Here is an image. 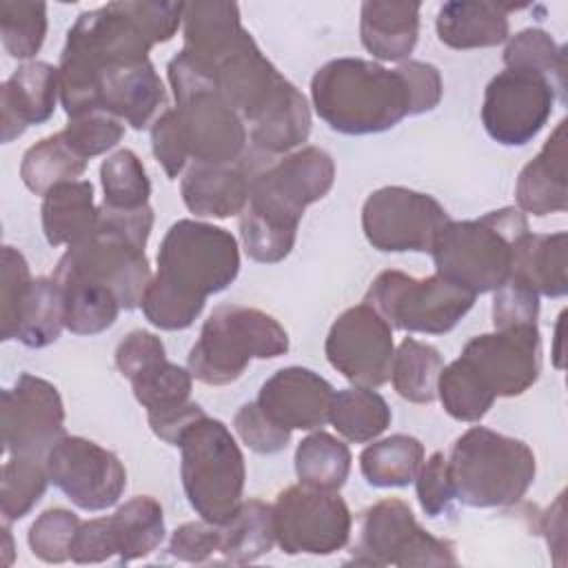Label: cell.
Segmentation results:
<instances>
[{
    "label": "cell",
    "instance_id": "1",
    "mask_svg": "<svg viewBox=\"0 0 568 568\" xmlns=\"http://www.w3.org/2000/svg\"><path fill=\"white\" fill-rule=\"evenodd\" d=\"M444 93L430 62L406 60L397 69L362 58H335L311 80L317 115L337 133L368 135L393 129L406 115L433 111Z\"/></svg>",
    "mask_w": 568,
    "mask_h": 568
},
{
    "label": "cell",
    "instance_id": "2",
    "mask_svg": "<svg viewBox=\"0 0 568 568\" xmlns=\"http://www.w3.org/2000/svg\"><path fill=\"white\" fill-rule=\"evenodd\" d=\"M240 273V248L231 231L178 220L162 237L158 273L146 284L140 306L162 331H184L202 313L206 297L224 291Z\"/></svg>",
    "mask_w": 568,
    "mask_h": 568
},
{
    "label": "cell",
    "instance_id": "3",
    "mask_svg": "<svg viewBox=\"0 0 568 568\" xmlns=\"http://www.w3.org/2000/svg\"><path fill=\"white\" fill-rule=\"evenodd\" d=\"M333 182L335 162L320 146L297 149L260 169L240 213V237L246 255L260 264L282 262L295 244L306 206L322 200Z\"/></svg>",
    "mask_w": 568,
    "mask_h": 568
},
{
    "label": "cell",
    "instance_id": "4",
    "mask_svg": "<svg viewBox=\"0 0 568 568\" xmlns=\"http://www.w3.org/2000/svg\"><path fill=\"white\" fill-rule=\"evenodd\" d=\"M448 473L457 501L470 508H501L528 493L537 462L521 439L473 426L455 439Z\"/></svg>",
    "mask_w": 568,
    "mask_h": 568
},
{
    "label": "cell",
    "instance_id": "5",
    "mask_svg": "<svg viewBox=\"0 0 568 568\" xmlns=\"http://www.w3.org/2000/svg\"><path fill=\"white\" fill-rule=\"evenodd\" d=\"M528 233L526 215L515 206L477 220H450L430 248L435 273L475 295L497 291L510 275L515 244Z\"/></svg>",
    "mask_w": 568,
    "mask_h": 568
},
{
    "label": "cell",
    "instance_id": "6",
    "mask_svg": "<svg viewBox=\"0 0 568 568\" xmlns=\"http://www.w3.org/2000/svg\"><path fill=\"white\" fill-rule=\"evenodd\" d=\"M166 75L175 95V124L186 158L206 164L235 162L246 153L244 120L213 87V78L186 53L169 60Z\"/></svg>",
    "mask_w": 568,
    "mask_h": 568
},
{
    "label": "cell",
    "instance_id": "7",
    "mask_svg": "<svg viewBox=\"0 0 568 568\" xmlns=\"http://www.w3.org/2000/svg\"><path fill=\"white\" fill-rule=\"evenodd\" d=\"M288 351V333L268 313L220 304L204 320L189 353V373L206 386H226L242 377L251 359H273Z\"/></svg>",
    "mask_w": 568,
    "mask_h": 568
},
{
    "label": "cell",
    "instance_id": "8",
    "mask_svg": "<svg viewBox=\"0 0 568 568\" xmlns=\"http://www.w3.org/2000/svg\"><path fill=\"white\" fill-rule=\"evenodd\" d=\"M180 475L191 508L215 526L233 517L242 504L246 466L231 430L206 413L180 435Z\"/></svg>",
    "mask_w": 568,
    "mask_h": 568
},
{
    "label": "cell",
    "instance_id": "9",
    "mask_svg": "<svg viewBox=\"0 0 568 568\" xmlns=\"http://www.w3.org/2000/svg\"><path fill=\"white\" fill-rule=\"evenodd\" d=\"M475 293L442 275L410 277L402 271H382L364 295L390 328L444 335L473 308Z\"/></svg>",
    "mask_w": 568,
    "mask_h": 568
},
{
    "label": "cell",
    "instance_id": "10",
    "mask_svg": "<svg viewBox=\"0 0 568 568\" xmlns=\"http://www.w3.org/2000/svg\"><path fill=\"white\" fill-rule=\"evenodd\" d=\"M351 559L362 566H455V544L424 530L410 506L382 499L359 515Z\"/></svg>",
    "mask_w": 568,
    "mask_h": 568
},
{
    "label": "cell",
    "instance_id": "11",
    "mask_svg": "<svg viewBox=\"0 0 568 568\" xmlns=\"http://www.w3.org/2000/svg\"><path fill=\"white\" fill-rule=\"evenodd\" d=\"M273 524L286 555H331L348 544L353 517L337 490L297 484L277 495Z\"/></svg>",
    "mask_w": 568,
    "mask_h": 568
},
{
    "label": "cell",
    "instance_id": "12",
    "mask_svg": "<svg viewBox=\"0 0 568 568\" xmlns=\"http://www.w3.org/2000/svg\"><path fill=\"white\" fill-rule=\"evenodd\" d=\"M448 222L446 209L433 195L406 186H382L362 206L364 235L384 253H430Z\"/></svg>",
    "mask_w": 568,
    "mask_h": 568
},
{
    "label": "cell",
    "instance_id": "13",
    "mask_svg": "<svg viewBox=\"0 0 568 568\" xmlns=\"http://www.w3.org/2000/svg\"><path fill=\"white\" fill-rule=\"evenodd\" d=\"M47 473L71 504L89 513L115 506L126 488V470L118 455L78 435H64L51 446Z\"/></svg>",
    "mask_w": 568,
    "mask_h": 568
},
{
    "label": "cell",
    "instance_id": "14",
    "mask_svg": "<svg viewBox=\"0 0 568 568\" xmlns=\"http://www.w3.org/2000/svg\"><path fill=\"white\" fill-rule=\"evenodd\" d=\"M324 353L328 364L351 384L379 388L390 379L393 366V328L368 304L346 308L333 322Z\"/></svg>",
    "mask_w": 568,
    "mask_h": 568
},
{
    "label": "cell",
    "instance_id": "15",
    "mask_svg": "<svg viewBox=\"0 0 568 568\" xmlns=\"http://www.w3.org/2000/svg\"><path fill=\"white\" fill-rule=\"evenodd\" d=\"M555 95L557 89L548 78L504 69L484 91L481 124L504 146L528 144L546 126Z\"/></svg>",
    "mask_w": 568,
    "mask_h": 568
},
{
    "label": "cell",
    "instance_id": "16",
    "mask_svg": "<svg viewBox=\"0 0 568 568\" xmlns=\"http://www.w3.org/2000/svg\"><path fill=\"white\" fill-rule=\"evenodd\" d=\"M2 450L7 455L47 457L64 437V406L58 388L31 373H22L2 390Z\"/></svg>",
    "mask_w": 568,
    "mask_h": 568
},
{
    "label": "cell",
    "instance_id": "17",
    "mask_svg": "<svg viewBox=\"0 0 568 568\" xmlns=\"http://www.w3.org/2000/svg\"><path fill=\"white\" fill-rule=\"evenodd\" d=\"M495 397H515L539 377V328H504L473 337L459 355Z\"/></svg>",
    "mask_w": 568,
    "mask_h": 568
},
{
    "label": "cell",
    "instance_id": "18",
    "mask_svg": "<svg viewBox=\"0 0 568 568\" xmlns=\"http://www.w3.org/2000/svg\"><path fill=\"white\" fill-rule=\"evenodd\" d=\"M335 388L322 375L304 366H286L273 373L260 388L257 406L286 430H313L328 422Z\"/></svg>",
    "mask_w": 568,
    "mask_h": 568
},
{
    "label": "cell",
    "instance_id": "19",
    "mask_svg": "<svg viewBox=\"0 0 568 568\" xmlns=\"http://www.w3.org/2000/svg\"><path fill=\"white\" fill-rule=\"evenodd\" d=\"M262 158L244 153L235 162L206 164L193 162L180 184L186 209L200 217H231L240 215L248 202V191Z\"/></svg>",
    "mask_w": 568,
    "mask_h": 568
},
{
    "label": "cell",
    "instance_id": "20",
    "mask_svg": "<svg viewBox=\"0 0 568 568\" xmlns=\"http://www.w3.org/2000/svg\"><path fill=\"white\" fill-rule=\"evenodd\" d=\"M60 98V73L49 62L20 64L0 87L2 142L20 138L27 126L47 122Z\"/></svg>",
    "mask_w": 568,
    "mask_h": 568
},
{
    "label": "cell",
    "instance_id": "21",
    "mask_svg": "<svg viewBox=\"0 0 568 568\" xmlns=\"http://www.w3.org/2000/svg\"><path fill=\"white\" fill-rule=\"evenodd\" d=\"M521 213L550 215L568 209L566 173V120H561L539 153L521 169L515 186Z\"/></svg>",
    "mask_w": 568,
    "mask_h": 568
},
{
    "label": "cell",
    "instance_id": "22",
    "mask_svg": "<svg viewBox=\"0 0 568 568\" xmlns=\"http://www.w3.org/2000/svg\"><path fill=\"white\" fill-rule=\"evenodd\" d=\"M513 9L517 7L497 2H444L435 20L437 38L450 49L497 47L508 40V11Z\"/></svg>",
    "mask_w": 568,
    "mask_h": 568
},
{
    "label": "cell",
    "instance_id": "23",
    "mask_svg": "<svg viewBox=\"0 0 568 568\" xmlns=\"http://www.w3.org/2000/svg\"><path fill=\"white\" fill-rule=\"evenodd\" d=\"M419 2L368 0L359 11V38L384 62H406L419 36Z\"/></svg>",
    "mask_w": 568,
    "mask_h": 568
},
{
    "label": "cell",
    "instance_id": "24",
    "mask_svg": "<svg viewBox=\"0 0 568 568\" xmlns=\"http://www.w3.org/2000/svg\"><path fill=\"white\" fill-rule=\"evenodd\" d=\"M182 51L202 69H209L242 33L240 9L235 2L197 0L184 2Z\"/></svg>",
    "mask_w": 568,
    "mask_h": 568
},
{
    "label": "cell",
    "instance_id": "25",
    "mask_svg": "<svg viewBox=\"0 0 568 568\" xmlns=\"http://www.w3.org/2000/svg\"><path fill=\"white\" fill-rule=\"evenodd\" d=\"M42 229L51 246H73L89 237L98 224L100 206L93 202L89 180H69L42 195Z\"/></svg>",
    "mask_w": 568,
    "mask_h": 568
},
{
    "label": "cell",
    "instance_id": "26",
    "mask_svg": "<svg viewBox=\"0 0 568 568\" xmlns=\"http://www.w3.org/2000/svg\"><path fill=\"white\" fill-rule=\"evenodd\" d=\"M566 248L568 235L564 231L550 235L528 231L515 244L510 275L528 284L537 295L564 297L568 293Z\"/></svg>",
    "mask_w": 568,
    "mask_h": 568
},
{
    "label": "cell",
    "instance_id": "27",
    "mask_svg": "<svg viewBox=\"0 0 568 568\" xmlns=\"http://www.w3.org/2000/svg\"><path fill=\"white\" fill-rule=\"evenodd\" d=\"M424 464V444L413 435H390L366 446L359 455V470L371 486L402 488L415 481Z\"/></svg>",
    "mask_w": 568,
    "mask_h": 568
},
{
    "label": "cell",
    "instance_id": "28",
    "mask_svg": "<svg viewBox=\"0 0 568 568\" xmlns=\"http://www.w3.org/2000/svg\"><path fill=\"white\" fill-rule=\"evenodd\" d=\"M275 544L273 506L262 499L242 501L229 521L220 526V552L231 564H251Z\"/></svg>",
    "mask_w": 568,
    "mask_h": 568
},
{
    "label": "cell",
    "instance_id": "29",
    "mask_svg": "<svg viewBox=\"0 0 568 568\" xmlns=\"http://www.w3.org/2000/svg\"><path fill=\"white\" fill-rule=\"evenodd\" d=\"M111 524L122 564L151 555L162 544L166 532L162 506L151 495H138L124 501L111 515Z\"/></svg>",
    "mask_w": 568,
    "mask_h": 568
},
{
    "label": "cell",
    "instance_id": "30",
    "mask_svg": "<svg viewBox=\"0 0 568 568\" xmlns=\"http://www.w3.org/2000/svg\"><path fill=\"white\" fill-rule=\"evenodd\" d=\"M64 302V328L73 335H98L115 324L120 300L104 286L53 273Z\"/></svg>",
    "mask_w": 568,
    "mask_h": 568
},
{
    "label": "cell",
    "instance_id": "31",
    "mask_svg": "<svg viewBox=\"0 0 568 568\" xmlns=\"http://www.w3.org/2000/svg\"><path fill=\"white\" fill-rule=\"evenodd\" d=\"M390 408L373 388L353 386L337 390L331 402L328 422L348 442L366 444L377 439L390 426Z\"/></svg>",
    "mask_w": 568,
    "mask_h": 568
},
{
    "label": "cell",
    "instance_id": "32",
    "mask_svg": "<svg viewBox=\"0 0 568 568\" xmlns=\"http://www.w3.org/2000/svg\"><path fill=\"white\" fill-rule=\"evenodd\" d=\"M62 328L64 302L55 277H33L11 339H18L29 348H44L60 337Z\"/></svg>",
    "mask_w": 568,
    "mask_h": 568
},
{
    "label": "cell",
    "instance_id": "33",
    "mask_svg": "<svg viewBox=\"0 0 568 568\" xmlns=\"http://www.w3.org/2000/svg\"><path fill=\"white\" fill-rule=\"evenodd\" d=\"M442 368L444 359L435 346L415 337H406L393 355V388L406 402L430 404L437 399V382Z\"/></svg>",
    "mask_w": 568,
    "mask_h": 568
},
{
    "label": "cell",
    "instance_id": "34",
    "mask_svg": "<svg viewBox=\"0 0 568 568\" xmlns=\"http://www.w3.org/2000/svg\"><path fill=\"white\" fill-rule=\"evenodd\" d=\"M311 133V109L304 93L293 91L271 109L257 124L248 126V140L255 151L266 155L288 153L308 140Z\"/></svg>",
    "mask_w": 568,
    "mask_h": 568
},
{
    "label": "cell",
    "instance_id": "35",
    "mask_svg": "<svg viewBox=\"0 0 568 568\" xmlns=\"http://www.w3.org/2000/svg\"><path fill=\"white\" fill-rule=\"evenodd\" d=\"M84 169L87 160L78 155L62 131H58L27 149L20 164V178L31 193L44 195L51 186L75 180Z\"/></svg>",
    "mask_w": 568,
    "mask_h": 568
},
{
    "label": "cell",
    "instance_id": "36",
    "mask_svg": "<svg viewBox=\"0 0 568 568\" xmlns=\"http://www.w3.org/2000/svg\"><path fill=\"white\" fill-rule=\"evenodd\" d=\"M348 446L331 433L317 430L304 437L295 448V473L300 484L339 490L351 473Z\"/></svg>",
    "mask_w": 568,
    "mask_h": 568
},
{
    "label": "cell",
    "instance_id": "37",
    "mask_svg": "<svg viewBox=\"0 0 568 568\" xmlns=\"http://www.w3.org/2000/svg\"><path fill=\"white\" fill-rule=\"evenodd\" d=\"M47 457L11 455L2 466L0 479V513L4 521L22 519L42 499L47 484Z\"/></svg>",
    "mask_w": 568,
    "mask_h": 568
},
{
    "label": "cell",
    "instance_id": "38",
    "mask_svg": "<svg viewBox=\"0 0 568 568\" xmlns=\"http://www.w3.org/2000/svg\"><path fill=\"white\" fill-rule=\"evenodd\" d=\"M544 29H524L508 38L504 49V64L513 71H526L548 78L557 91L566 84V55Z\"/></svg>",
    "mask_w": 568,
    "mask_h": 568
},
{
    "label": "cell",
    "instance_id": "39",
    "mask_svg": "<svg viewBox=\"0 0 568 568\" xmlns=\"http://www.w3.org/2000/svg\"><path fill=\"white\" fill-rule=\"evenodd\" d=\"M193 375L166 357L131 379L135 399L146 408V417L186 406L191 399Z\"/></svg>",
    "mask_w": 568,
    "mask_h": 568
},
{
    "label": "cell",
    "instance_id": "40",
    "mask_svg": "<svg viewBox=\"0 0 568 568\" xmlns=\"http://www.w3.org/2000/svg\"><path fill=\"white\" fill-rule=\"evenodd\" d=\"M437 397L457 422H479L497 399L462 357L442 368Z\"/></svg>",
    "mask_w": 568,
    "mask_h": 568
},
{
    "label": "cell",
    "instance_id": "41",
    "mask_svg": "<svg viewBox=\"0 0 568 568\" xmlns=\"http://www.w3.org/2000/svg\"><path fill=\"white\" fill-rule=\"evenodd\" d=\"M104 202L111 209H142L149 204L151 182L142 160L131 149H118L100 166Z\"/></svg>",
    "mask_w": 568,
    "mask_h": 568
},
{
    "label": "cell",
    "instance_id": "42",
    "mask_svg": "<svg viewBox=\"0 0 568 568\" xmlns=\"http://www.w3.org/2000/svg\"><path fill=\"white\" fill-rule=\"evenodd\" d=\"M47 36L44 2H0V38L11 58H33Z\"/></svg>",
    "mask_w": 568,
    "mask_h": 568
},
{
    "label": "cell",
    "instance_id": "43",
    "mask_svg": "<svg viewBox=\"0 0 568 568\" xmlns=\"http://www.w3.org/2000/svg\"><path fill=\"white\" fill-rule=\"evenodd\" d=\"M80 524L78 515L67 508L44 510L31 524L27 535L31 552L47 564H62L71 559V544Z\"/></svg>",
    "mask_w": 568,
    "mask_h": 568
},
{
    "label": "cell",
    "instance_id": "44",
    "mask_svg": "<svg viewBox=\"0 0 568 568\" xmlns=\"http://www.w3.org/2000/svg\"><path fill=\"white\" fill-rule=\"evenodd\" d=\"M62 135L67 138L71 149L89 162L91 158L106 153L122 140L124 122L111 113L91 111L69 118Z\"/></svg>",
    "mask_w": 568,
    "mask_h": 568
},
{
    "label": "cell",
    "instance_id": "45",
    "mask_svg": "<svg viewBox=\"0 0 568 568\" xmlns=\"http://www.w3.org/2000/svg\"><path fill=\"white\" fill-rule=\"evenodd\" d=\"M33 284V275L24 255L13 246H2V275H0V337L9 342L22 308V302Z\"/></svg>",
    "mask_w": 568,
    "mask_h": 568
},
{
    "label": "cell",
    "instance_id": "46",
    "mask_svg": "<svg viewBox=\"0 0 568 568\" xmlns=\"http://www.w3.org/2000/svg\"><path fill=\"white\" fill-rule=\"evenodd\" d=\"M539 295L517 277H508L493 297V326L495 331L537 326Z\"/></svg>",
    "mask_w": 568,
    "mask_h": 568
},
{
    "label": "cell",
    "instance_id": "47",
    "mask_svg": "<svg viewBox=\"0 0 568 568\" xmlns=\"http://www.w3.org/2000/svg\"><path fill=\"white\" fill-rule=\"evenodd\" d=\"M235 433L240 439L260 455H273L286 448L291 442V430L271 422L257 402H246L233 417Z\"/></svg>",
    "mask_w": 568,
    "mask_h": 568
},
{
    "label": "cell",
    "instance_id": "48",
    "mask_svg": "<svg viewBox=\"0 0 568 568\" xmlns=\"http://www.w3.org/2000/svg\"><path fill=\"white\" fill-rule=\"evenodd\" d=\"M415 490L422 510L428 517H439L450 510L455 499L450 473H448V457L442 450H435L419 468L415 477Z\"/></svg>",
    "mask_w": 568,
    "mask_h": 568
},
{
    "label": "cell",
    "instance_id": "49",
    "mask_svg": "<svg viewBox=\"0 0 568 568\" xmlns=\"http://www.w3.org/2000/svg\"><path fill=\"white\" fill-rule=\"evenodd\" d=\"M215 550L220 552V526L204 519L182 524L169 539L171 557L189 564L206 561Z\"/></svg>",
    "mask_w": 568,
    "mask_h": 568
},
{
    "label": "cell",
    "instance_id": "50",
    "mask_svg": "<svg viewBox=\"0 0 568 568\" xmlns=\"http://www.w3.org/2000/svg\"><path fill=\"white\" fill-rule=\"evenodd\" d=\"M164 357L162 339L149 331H131L115 348V366L129 382Z\"/></svg>",
    "mask_w": 568,
    "mask_h": 568
},
{
    "label": "cell",
    "instance_id": "51",
    "mask_svg": "<svg viewBox=\"0 0 568 568\" xmlns=\"http://www.w3.org/2000/svg\"><path fill=\"white\" fill-rule=\"evenodd\" d=\"M113 555H118V544L111 517L82 521L71 544V559L75 564H100Z\"/></svg>",
    "mask_w": 568,
    "mask_h": 568
},
{
    "label": "cell",
    "instance_id": "52",
    "mask_svg": "<svg viewBox=\"0 0 568 568\" xmlns=\"http://www.w3.org/2000/svg\"><path fill=\"white\" fill-rule=\"evenodd\" d=\"M151 149H153L155 160L162 164L164 173L171 180H175L184 171L189 158H186L182 140L178 135L173 109H166L162 115L155 118V122L151 126Z\"/></svg>",
    "mask_w": 568,
    "mask_h": 568
}]
</instances>
